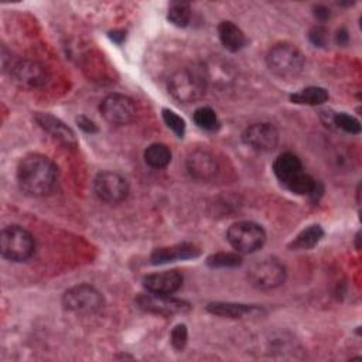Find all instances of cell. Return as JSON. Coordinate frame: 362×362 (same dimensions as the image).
Returning a JSON list of instances; mask_svg holds the SVG:
<instances>
[{
  "instance_id": "24",
  "label": "cell",
  "mask_w": 362,
  "mask_h": 362,
  "mask_svg": "<svg viewBox=\"0 0 362 362\" xmlns=\"http://www.w3.org/2000/svg\"><path fill=\"white\" fill-rule=\"evenodd\" d=\"M195 124L199 127V129H204V130H216L219 127V119L215 113L214 109L208 107V106H202V107H198L195 112H194V116H192Z\"/></svg>"
},
{
  "instance_id": "14",
  "label": "cell",
  "mask_w": 362,
  "mask_h": 362,
  "mask_svg": "<svg viewBox=\"0 0 362 362\" xmlns=\"http://www.w3.org/2000/svg\"><path fill=\"white\" fill-rule=\"evenodd\" d=\"M273 173L287 189L305 174L300 158L293 153L280 154L273 163Z\"/></svg>"
},
{
  "instance_id": "5",
  "label": "cell",
  "mask_w": 362,
  "mask_h": 362,
  "mask_svg": "<svg viewBox=\"0 0 362 362\" xmlns=\"http://www.w3.org/2000/svg\"><path fill=\"white\" fill-rule=\"evenodd\" d=\"M226 239L238 253H253L266 242L263 228L255 222H235L226 232Z\"/></svg>"
},
{
  "instance_id": "10",
  "label": "cell",
  "mask_w": 362,
  "mask_h": 362,
  "mask_svg": "<svg viewBox=\"0 0 362 362\" xmlns=\"http://www.w3.org/2000/svg\"><path fill=\"white\" fill-rule=\"evenodd\" d=\"M136 303L141 310L158 315H173L189 310V304L184 300L174 298L171 294H156L150 291L140 294Z\"/></svg>"
},
{
  "instance_id": "30",
  "label": "cell",
  "mask_w": 362,
  "mask_h": 362,
  "mask_svg": "<svg viewBox=\"0 0 362 362\" xmlns=\"http://www.w3.org/2000/svg\"><path fill=\"white\" fill-rule=\"evenodd\" d=\"M76 123H78V126H79L83 132H86V133H95V132H98L96 124H95L90 119H88L86 116H79V117H76Z\"/></svg>"
},
{
  "instance_id": "18",
  "label": "cell",
  "mask_w": 362,
  "mask_h": 362,
  "mask_svg": "<svg viewBox=\"0 0 362 362\" xmlns=\"http://www.w3.org/2000/svg\"><path fill=\"white\" fill-rule=\"evenodd\" d=\"M218 35L222 45L230 52L240 51L246 45V37L243 31L232 21H222L218 25Z\"/></svg>"
},
{
  "instance_id": "20",
  "label": "cell",
  "mask_w": 362,
  "mask_h": 362,
  "mask_svg": "<svg viewBox=\"0 0 362 362\" xmlns=\"http://www.w3.org/2000/svg\"><path fill=\"white\" fill-rule=\"evenodd\" d=\"M324 236V230L320 225H311L303 229L288 245L291 250H307L314 247Z\"/></svg>"
},
{
  "instance_id": "23",
  "label": "cell",
  "mask_w": 362,
  "mask_h": 362,
  "mask_svg": "<svg viewBox=\"0 0 362 362\" xmlns=\"http://www.w3.org/2000/svg\"><path fill=\"white\" fill-rule=\"evenodd\" d=\"M167 18L177 27H185L191 18V8L188 3L184 1H173L168 6Z\"/></svg>"
},
{
  "instance_id": "6",
  "label": "cell",
  "mask_w": 362,
  "mask_h": 362,
  "mask_svg": "<svg viewBox=\"0 0 362 362\" xmlns=\"http://www.w3.org/2000/svg\"><path fill=\"white\" fill-rule=\"evenodd\" d=\"M103 296L89 284H78L68 288L62 296L65 310L75 314H95L103 307Z\"/></svg>"
},
{
  "instance_id": "2",
  "label": "cell",
  "mask_w": 362,
  "mask_h": 362,
  "mask_svg": "<svg viewBox=\"0 0 362 362\" xmlns=\"http://www.w3.org/2000/svg\"><path fill=\"white\" fill-rule=\"evenodd\" d=\"M205 72L197 68H181L175 71L168 81L171 96L181 103H192L199 100L206 90Z\"/></svg>"
},
{
  "instance_id": "9",
  "label": "cell",
  "mask_w": 362,
  "mask_h": 362,
  "mask_svg": "<svg viewBox=\"0 0 362 362\" xmlns=\"http://www.w3.org/2000/svg\"><path fill=\"white\" fill-rule=\"evenodd\" d=\"M99 110L103 119L115 126L129 124L136 117L134 102L129 96L120 93H112L103 98Z\"/></svg>"
},
{
  "instance_id": "16",
  "label": "cell",
  "mask_w": 362,
  "mask_h": 362,
  "mask_svg": "<svg viewBox=\"0 0 362 362\" xmlns=\"http://www.w3.org/2000/svg\"><path fill=\"white\" fill-rule=\"evenodd\" d=\"M35 120L37 123L45 130L48 132L54 139H57L58 141L64 143L68 147H75L76 146V137L75 133L71 130V127H68L62 120H59L58 117L49 115V113H42L38 112L35 115Z\"/></svg>"
},
{
  "instance_id": "25",
  "label": "cell",
  "mask_w": 362,
  "mask_h": 362,
  "mask_svg": "<svg viewBox=\"0 0 362 362\" xmlns=\"http://www.w3.org/2000/svg\"><path fill=\"white\" fill-rule=\"evenodd\" d=\"M206 264L209 267H236L242 264V257L239 253H232V252H219L208 256Z\"/></svg>"
},
{
  "instance_id": "12",
  "label": "cell",
  "mask_w": 362,
  "mask_h": 362,
  "mask_svg": "<svg viewBox=\"0 0 362 362\" xmlns=\"http://www.w3.org/2000/svg\"><path fill=\"white\" fill-rule=\"evenodd\" d=\"M11 75L20 86L27 89L41 88L48 81V74L44 65L31 59H21L16 62L11 68Z\"/></svg>"
},
{
  "instance_id": "15",
  "label": "cell",
  "mask_w": 362,
  "mask_h": 362,
  "mask_svg": "<svg viewBox=\"0 0 362 362\" xmlns=\"http://www.w3.org/2000/svg\"><path fill=\"white\" fill-rule=\"evenodd\" d=\"M143 286L150 293L173 294L182 286V276L177 270L151 273L143 277Z\"/></svg>"
},
{
  "instance_id": "17",
  "label": "cell",
  "mask_w": 362,
  "mask_h": 362,
  "mask_svg": "<svg viewBox=\"0 0 362 362\" xmlns=\"http://www.w3.org/2000/svg\"><path fill=\"white\" fill-rule=\"evenodd\" d=\"M199 255V249L192 243H178L173 246L165 247H157L151 256L150 260L153 264H164L174 260H187L197 257Z\"/></svg>"
},
{
  "instance_id": "7",
  "label": "cell",
  "mask_w": 362,
  "mask_h": 362,
  "mask_svg": "<svg viewBox=\"0 0 362 362\" xmlns=\"http://www.w3.org/2000/svg\"><path fill=\"white\" fill-rule=\"evenodd\" d=\"M249 281L259 290H272L281 286L286 280V267L273 257L256 262L249 269Z\"/></svg>"
},
{
  "instance_id": "27",
  "label": "cell",
  "mask_w": 362,
  "mask_h": 362,
  "mask_svg": "<svg viewBox=\"0 0 362 362\" xmlns=\"http://www.w3.org/2000/svg\"><path fill=\"white\" fill-rule=\"evenodd\" d=\"M163 119L165 124L178 136L182 137L185 133V122L181 116H178L175 112L170 109H163Z\"/></svg>"
},
{
  "instance_id": "11",
  "label": "cell",
  "mask_w": 362,
  "mask_h": 362,
  "mask_svg": "<svg viewBox=\"0 0 362 362\" xmlns=\"http://www.w3.org/2000/svg\"><path fill=\"white\" fill-rule=\"evenodd\" d=\"M242 140L250 148L267 153L276 148L279 143V132L270 123H255L245 129L242 133Z\"/></svg>"
},
{
  "instance_id": "8",
  "label": "cell",
  "mask_w": 362,
  "mask_h": 362,
  "mask_svg": "<svg viewBox=\"0 0 362 362\" xmlns=\"http://www.w3.org/2000/svg\"><path fill=\"white\" fill-rule=\"evenodd\" d=\"M95 195L107 204H119L129 194V184L123 175L115 171H102L93 180Z\"/></svg>"
},
{
  "instance_id": "19",
  "label": "cell",
  "mask_w": 362,
  "mask_h": 362,
  "mask_svg": "<svg viewBox=\"0 0 362 362\" xmlns=\"http://www.w3.org/2000/svg\"><path fill=\"white\" fill-rule=\"evenodd\" d=\"M208 313L225 318H242L247 314H252L256 311L255 305L247 304H239V303H225V301H215L209 303L206 305Z\"/></svg>"
},
{
  "instance_id": "4",
  "label": "cell",
  "mask_w": 362,
  "mask_h": 362,
  "mask_svg": "<svg viewBox=\"0 0 362 362\" xmlns=\"http://www.w3.org/2000/svg\"><path fill=\"white\" fill-rule=\"evenodd\" d=\"M1 255L10 262H25L35 250L33 235L18 225H8L1 230Z\"/></svg>"
},
{
  "instance_id": "3",
  "label": "cell",
  "mask_w": 362,
  "mask_h": 362,
  "mask_svg": "<svg viewBox=\"0 0 362 362\" xmlns=\"http://www.w3.org/2000/svg\"><path fill=\"white\" fill-rule=\"evenodd\" d=\"M269 69L281 79H293L298 76L304 68L303 52L287 42L272 47L266 57Z\"/></svg>"
},
{
  "instance_id": "1",
  "label": "cell",
  "mask_w": 362,
  "mask_h": 362,
  "mask_svg": "<svg viewBox=\"0 0 362 362\" xmlns=\"http://www.w3.org/2000/svg\"><path fill=\"white\" fill-rule=\"evenodd\" d=\"M57 165L42 154H28L17 167V181L20 188L33 197L51 194L57 185Z\"/></svg>"
},
{
  "instance_id": "29",
  "label": "cell",
  "mask_w": 362,
  "mask_h": 362,
  "mask_svg": "<svg viewBox=\"0 0 362 362\" xmlns=\"http://www.w3.org/2000/svg\"><path fill=\"white\" fill-rule=\"evenodd\" d=\"M308 38L315 47H324L327 42V38H328V31L321 25H315L310 30Z\"/></svg>"
},
{
  "instance_id": "33",
  "label": "cell",
  "mask_w": 362,
  "mask_h": 362,
  "mask_svg": "<svg viewBox=\"0 0 362 362\" xmlns=\"http://www.w3.org/2000/svg\"><path fill=\"white\" fill-rule=\"evenodd\" d=\"M110 37H112L116 42H119V44H120V42H122V40L124 38V33H123V31H115V33H112V34H110Z\"/></svg>"
},
{
  "instance_id": "21",
  "label": "cell",
  "mask_w": 362,
  "mask_h": 362,
  "mask_svg": "<svg viewBox=\"0 0 362 362\" xmlns=\"http://www.w3.org/2000/svg\"><path fill=\"white\" fill-rule=\"evenodd\" d=\"M290 100L293 103L298 105H310V106H317L322 105L328 100V92L321 88V86H308L304 88L290 96Z\"/></svg>"
},
{
  "instance_id": "32",
  "label": "cell",
  "mask_w": 362,
  "mask_h": 362,
  "mask_svg": "<svg viewBox=\"0 0 362 362\" xmlns=\"http://www.w3.org/2000/svg\"><path fill=\"white\" fill-rule=\"evenodd\" d=\"M348 38H349V35H348V33L345 30H339L337 33V42L339 45H345L348 42Z\"/></svg>"
},
{
  "instance_id": "22",
  "label": "cell",
  "mask_w": 362,
  "mask_h": 362,
  "mask_svg": "<svg viewBox=\"0 0 362 362\" xmlns=\"http://www.w3.org/2000/svg\"><path fill=\"white\" fill-rule=\"evenodd\" d=\"M144 161L153 168H164L171 161V151L165 144H150L144 151Z\"/></svg>"
},
{
  "instance_id": "28",
  "label": "cell",
  "mask_w": 362,
  "mask_h": 362,
  "mask_svg": "<svg viewBox=\"0 0 362 362\" xmlns=\"http://www.w3.org/2000/svg\"><path fill=\"white\" fill-rule=\"evenodd\" d=\"M187 339H188V331L185 324H177L170 334V341L171 345L174 346V349L177 351H182L187 345Z\"/></svg>"
},
{
  "instance_id": "26",
  "label": "cell",
  "mask_w": 362,
  "mask_h": 362,
  "mask_svg": "<svg viewBox=\"0 0 362 362\" xmlns=\"http://www.w3.org/2000/svg\"><path fill=\"white\" fill-rule=\"evenodd\" d=\"M332 124H335L338 129H342L346 133L358 134L361 132V123L356 117L348 115V113H335L332 116Z\"/></svg>"
},
{
  "instance_id": "31",
  "label": "cell",
  "mask_w": 362,
  "mask_h": 362,
  "mask_svg": "<svg viewBox=\"0 0 362 362\" xmlns=\"http://www.w3.org/2000/svg\"><path fill=\"white\" fill-rule=\"evenodd\" d=\"M314 16H315L318 20L325 21V20L329 18L331 11H329L328 7H325V6H322V4H318V6L314 7Z\"/></svg>"
},
{
  "instance_id": "13",
  "label": "cell",
  "mask_w": 362,
  "mask_h": 362,
  "mask_svg": "<svg viewBox=\"0 0 362 362\" xmlns=\"http://www.w3.org/2000/svg\"><path fill=\"white\" fill-rule=\"evenodd\" d=\"M188 174L198 181H209L218 173V163L215 157L206 150H194L188 154L187 161Z\"/></svg>"
}]
</instances>
